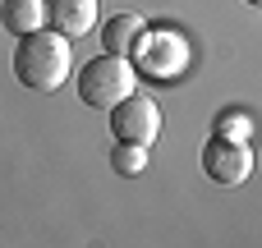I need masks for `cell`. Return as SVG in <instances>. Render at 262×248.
I'll return each mask as SVG.
<instances>
[{"label": "cell", "mask_w": 262, "mask_h": 248, "mask_svg": "<svg viewBox=\"0 0 262 248\" xmlns=\"http://www.w3.org/2000/svg\"><path fill=\"white\" fill-rule=\"evenodd\" d=\"M69 74H74V51H69L64 32L37 28V32L18 37V46H14V78L28 92H55V87L69 83Z\"/></svg>", "instance_id": "cell-1"}, {"label": "cell", "mask_w": 262, "mask_h": 248, "mask_svg": "<svg viewBox=\"0 0 262 248\" xmlns=\"http://www.w3.org/2000/svg\"><path fill=\"white\" fill-rule=\"evenodd\" d=\"M134 87H138V74H134L129 55L101 51V55H92V60L78 69V101L92 106V110H111V106L124 101Z\"/></svg>", "instance_id": "cell-2"}, {"label": "cell", "mask_w": 262, "mask_h": 248, "mask_svg": "<svg viewBox=\"0 0 262 248\" xmlns=\"http://www.w3.org/2000/svg\"><path fill=\"white\" fill-rule=\"evenodd\" d=\"M203 170H207V179L212 184H226V189H235V184H244L249 175H253V152H249V143L244 138H226V133H212L207 143H203Z\"/></svg>", "instance_id": "cell-3"}, {"label": "cell", "mask_w": 262, "mask_h": 248, "mask_svg": "<svg viewBox=\"0 0 262 248\" xmlns=\"http://www.w3.org/2000/svg\"><path fill=\"white\" fill-rule=\"evenodd\" d=\"M111 133H115V143H143V147H152L157 133H161L157 101L143 97V92H129L124 101H115L111 106Z\"/></svg>", "instance_id": "cell-4"}, {"label": "cell", "mask_w": 262, "mask_h": 248, "mask_svg": "<svg viewBox=\"0 0 262 248\" xmlns=\"http://www.w3.org/2000/svg\"><path fill=\"white\" fill-rule=\"evenodd\" d=\"M46 23L55 32H64L69 41L88 37L97 28V0H46Z\"/></svg>", "instance_id": "cell-5"}, {"label": "cell", "mask_w": 262, "mask_h": 248, "mask_svg": "<svg viewBox=\"0 0 262 248\" xmlns=\"http://www.w3.org/2000/svg\"><path fill=\"white\" fill-rule=\"evenodd\" d=\"M143 37H147V18H143V14H129V9H120V14H111V18L101 23V51L134 55Z\"/></svg>", "instance_id": "cell-6"}, {"label": "cell", "mask_w": 262, "mask_h": 248, "mask_svg": "<svg viewBox=\"0 0 262 248\" xmlns=\"http://www.w3.org/2000/svg\"><path fill=\"white\" fill-rule=\"evenodd\" d=\"M0 28L14 37L46 28V0H0Z\"/></svg>", "instance_id": "cell-7"}, {"label": "cell", "mask_w": 262, "mask_h": 248, "mask_svg": "<svg viewBox=\"0 0 262 248\" xmlns=\"http://www.w3.org/2000/svg\"><path fill=\"white\" fill-rule=\"evenodd\" d=\"M111 166H115L120 175H138V170L147 166V147H143V143H115Z\"/></svg>", "instance_id": "cell-8"}, {"label": "cell", "mask_w": 262, "mask_h": 248, "mask_svg": "<svg viewBox=\"0 0 262 248\" xmlns=\"http://www.w3.org/2000/svg\"><path fill=\"white\" fill-rule=\"evenodd\" d=\"M212 133H226V138H249V133H253V120H249L244 110H221Z\"/></svg>", "instance_id": "cell-9"}, {"label": "cell", "mask_w": 262, "mask_h": 248, "mask_svg": "<svg viewBox=\"0 0 262 248\" xmlns=\"http://www.w3.org/2000/svg\"><path fill=\"white\" fill-rule=\"evenodd\" d=\"M249 5H258V9H262V0H249Z\"/></svg>", "instance_id": "cell-10"}]
</instances>
